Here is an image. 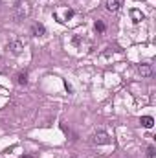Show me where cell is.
<instances>
[{"instance_id": "52a82bcc", "label": "cell", "mask_w": 156, "mask_h": 158, "mask_svg": "<svg viewBox=\"0 0 156 158\" xmlns=\"http://www.w3.org/2000/svg\"><path fill=\"white\" fill-rule=\"evenodd\" d=\"M140 123H141L145 129H151V127L154 125V120L151 118V116H141V118H140Z\"/></svg>"}, {"instance_id": "7c38bea8", "label": "cell", "mask_w": 156, "mask_h": 158, "mask_svg": "<svg viewBox=\"0 0 156 158\" xmlns=\"http://www.w3.org/2000/svg\"><path fill=\"white\" fill-rule=\"evenodd\" d=\"M20 158H33V156H30V154H26V156H20Z\"/></svg>"}, {"instance_id": "277c9868", "label": "cell", "mask_w": 156, "mask_h": 158, "mask_svg": "<svg viewBox=\"0 0 156 158\" xmlns=\"http://www.w3.org/2000/svg\"><path fill=\"white\" fill-rule=\"evenodd\" d=\"M138 72L143 75V77H149V75H152V66L151 64H140L138 66Z\"/></svg>"}, {"instance_id": "6da1fadb", "label": "cell", "mask_w": 156, "mask_h": 158, "mask_svg": "<svg viewBox=\"0 0 156 158\" xmlns=\"http://www.w3.org/2000/svg\"><path fill=\"white\" fill-rule=\"evenodd\" d=\"M26 15H28V8H26V4H17L15 8H13V18L20 22V20H24Z\"/></svg>"}, {"instance_id": "8fae6325", "label": "cell", "mask_w": 156, "mask_h": 158, "mask_svg": "<svg viewBox=\"0 0 156 158\" xmlns=\"http://www.w3.org/2000/svg\"><path fill=\"white\" fill-rule=\"evenodd\" d=\"M147 156H151V158L154 156V147H149L147 149Z\"/></svg>"}, {"instance_id": "7a4b0ae2", "label": "cell", "mask_w": 156, "mask_h": 158, "mask_svg": "<svg viewBox=\"0 0 156 158\" xmlns=\"http://www.w3.org/2000/svg\"><path fill=\"white\" fill-rule=\"evenodd\" d=\"M94 143H97V145H107V143H110V138H108V134L105 130H99V132L94 134Z\"/></svg>"}, {"instance_id": "9c48e42d", "label": "cell", "mask_w": 156, "mask_h": 158, "mask_svg": "<svg viewBox=\"0 0 156 158\" xmlns=\"http://www.w3.org/2000/svg\"><path fill=\"white\" fill-rule=\"evenodd\" d=\"M17 83L18 85H26V83H28V75H26V72L17 74Z\"/></svg>"}, {"instance_id": "3957f363", "label": "cell", "mask_w": 156, "mask_h": 158, "mask_svg": "<svg viewBox=\"0 0 156 158\" xmlns=\"http://www.w3.org/2000/svg\"><path fill=\"white\" fill-rule=\"evenodd\" d=\"M119 6H121L119 0H107V2H105L107 11H110V13H116V11L119 9Z\"/></svg>"}, {"instance_id": "ba28073f", "label": "cell", "mask_w": 156, "mask_h": 158, "mask_svg": "<svg viewBox=\"0 0 156 158\" xmlns=\"http://www.w3.org/2000/svg\"><path fill=\"white\" fill-rule=\"evenodd\" d=\"M131 17H132L134 22H141V20H143V13L140 9H131Z\"/></svg>"}, {"instance_id": "5b68a950", "label": "cell", "mask_w": 156, "mask_h": 158, "mask_svg": "<svg viewBox=\"0 0 156 158\" xmlns=\"http://www.w3.org/2000/svg\"><path fill=\"white\" fill-rule=\"evenodd\" d=\"M31 33H33V35H35V37H42L44 33H46V28H44L42 24H33V28H31Z\"/></svg>"}, {"instance_id": "30bf717a", "label": "cell", "mask_w": 156, "mask_h": 158, "mask_svg": "<svg viewBox=\"0 0 156 158\" xmlns=\"http://www.w3.org/2000/svg\"><path fill=\"white\" fill-rule=\"evenodd\" d=\"M96 30H97V31H101V33L105 31V24L101 22V20H97V22H96Z\"/></svg>"}, {"instance_id": "8992f818", "label": "cell", "mask_w": 156, "mask_h": 158, "mask_svg": "<svg viewBox=\"0 0 156 158\" xmlns=\"http://www.w3.org/2000/svg\"><path fill=\"white\" fill-rule=\"evenodd\" d=\"M22 43H20V40H13V43H9V50L13 52V53H17V55H18V53L20 52H22Z\"/></svg>"}]
</instances>
